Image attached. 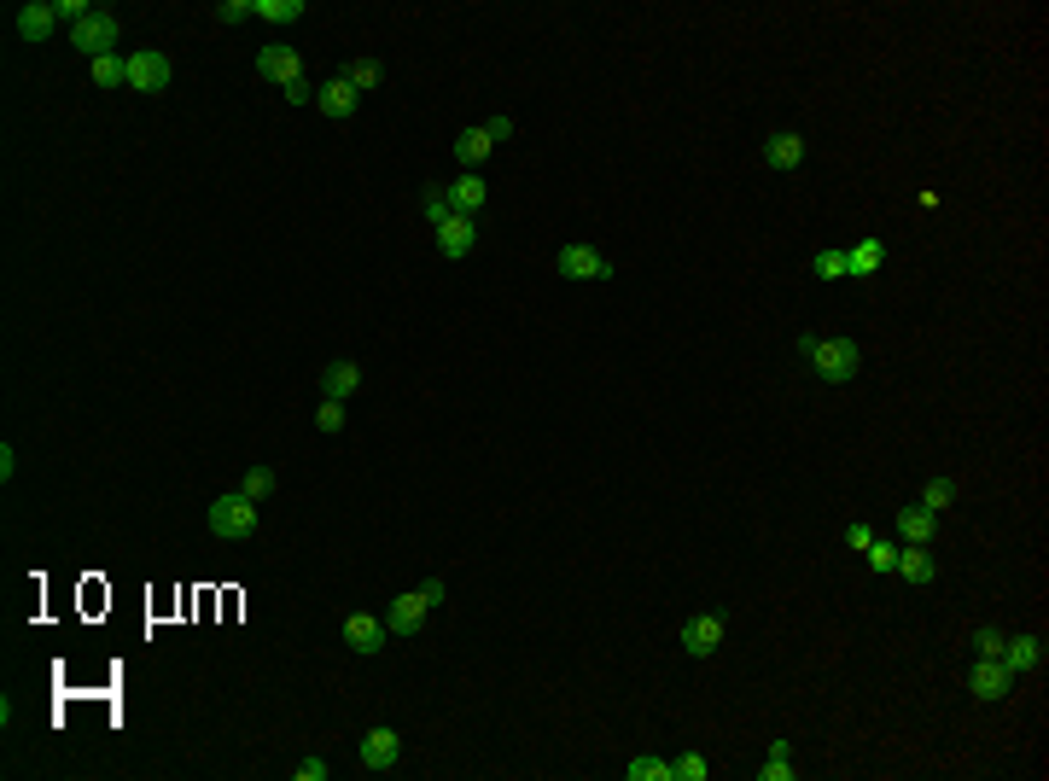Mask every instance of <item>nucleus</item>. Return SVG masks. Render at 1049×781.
<instances>
[{"label": "nucleus", "instance_id": "nucleus-12", "mask_svg": "<svg viewBox=\"0 0 1049 781\" xmlns=\"http://www.w3.org/2000/svg\"><path fill=\"white\" fill-rule=\"evenodd\" d=\"M12 24H18L24 41H47V35L59 30V12H53V0H30V6L12 12Z\"/></svg>", "mask_w": 1049, "mask_h": 781}, {"label": "nucleus", "instance_id": "nucleus-37", "mask_svg": "<svg viewBox=\"0 0 1049 781\" xmlns=\"http://www.w3.org/2000/svg\"><path fill=\"white\" fill-rule=\"evenodd\" d=\"M280 94H286V100H292V105H315V94H321V88H315V82H304V76H298V82H286V88H280Z\"/></svg>", "mask_w": 1049, "mask_h": 781}, {"label": "nucleus", "instance_id": "nucleus-18", "mask_svg": "<svg viewBox=\"0 0 1049 781\" xmlns=\"http://www.w3.org/2000/svg\"><path fill=\"white\" fill-rule=\"evenodd\" d=\"M449 199H455V216H473L490 204V187H484V175H461V181H449Z\"/></svg>", "mask_w": 1049, "mask_h": 781}, {"label": "nucleus", "instance_id": "nucleus-24", "mask_svg": "<svg viewBox=\"0 0 1049 781\" xmlns=\"http://www.w3.org/2000/svg\"><path fill=\"white\" fill-rule=\"evenodd\" d=\"M624 776H630V781H677V764H665V758L642 752V758H630V764H624Z\"/></svg>", "mask_w": 1049, "mask_h": 781}, {"label": "nucleus", "instance_id": "nucleus-19", "mask_svg": "<svg viewBox=\"0 0 1049 781\" xmlns=\"http://www.w3.org/2000/svg\"><path fill=\"white\" fill-rule=\"evenodd\" d=\"M315 105H321V117H333V123H344V117L356 111V88H350L344 76H333V82H321V94H315Z\"/></svg>", "mask_w": 1049, "mask_h": 781}, {"label": "nucleus", "instance_id": "nucleus-1", "mask_svg": "<svg viewBox=\"0 0 1049 781\" xmlns=\"http://www.w3.org/2000/svg\"><path fill=\"white\" fill-rule=\"evenodd\" d=\"M799 362H805L822 385H851L857 368H863V350L851 339H799Z\"/></svg>", "mask_w": 1049, "mask_h": 781}, {"label": "nucleus", "instance_id": "nucleus-31", "mask_svg": "<svg viewBox=\"0 0 1049 781\" xmlns=\"http://www.w3.org/2000/svg\"><path fill=\"white\" fill-rule=\"evenodd\" d=\"M344 82H350L356 94H368V88H379V65H373V59H356V65L344 70Z\"/></svg>", "mask_w": 1049, "mask_h": 781}, {"label": "nucleus", "instance_id": "nucleus-10", "mask_svg": "<svg viewBox=\"0 0 1049 781\" xmlns=\"http://www.w3.org/2000/svg\"><path fill=\"white\" fill-rule=\"evenodd\" d=\"M1009 688H1015V671H1009L1003 659H980V665L968 671V694H974V700H1003Z\"/></svg>", "mask_w": 1049, "mask_h": 781}, {"label": "nucleus", "instance_id": "nucleus-30", "mask_svg": "<svg viewBox=\"0 0 1049 781\" xmlns=\"http://www.w3.org/2000/svg\"><path fill=\"white\" fill-rule=\"evenodd\" d=\"M811 274H816V280H840V274H846V251H816V257H811Z\"/></svg>", "mask_w": 1049, "mask_h": 781}, {"label": "nucleus", "instance_id": "nucleus-39", "mask_svg": "<svg viewBox=\"0 0 1049 781\" xmlns=\"http://www.w3.org/2000/svg\"><path fill=\"white\" fill-rule=\"evenodd\" d=\"M292 776H298V781H327V776H333V764H327V758H304Z\"/></svg>", "mask_w": 1049, "mask_h": 781}, {"label": "nucleus", "instance_id": "nucleus-42", "mask_svg": "<svg viewBox=\"0 0 1049 781\" xmlns=\"http://www.w3.org/2000/svg\"><path fill=\"white\" fill-rule=\"evenodd\" d=\"M12 473H18V455H12V443H0V478L12 484Z\"/></svg>", "mask_w": 1049, "mask_h": 781}, {"label": "nucleus", "instance_id": "nucleus-8", "mask_svg": "<svg viewBox=\"0 0 1049 781\" xmlns=\"http://www.w3.org/2000/svg\"><path fill=\"white\" fill-rule=\"evenodd\" d=\"M129 88H135V94H164V88H170V59L152 53V47H146V53H129Z\"/></svg>", "mask_w": 1049, "mask_h": 781}, {"label": "nucleus", "instance_id": "nucleus-40", "mask_svg": "<svg viewBox=\"0 0 1049 781\" xmlns=\"http://www.w3.org/2000/svg\"><path fill=\"white\" fill-rule=\"evenodd\" d=\"M53 12H59V18H70V30H76V24H82L94 6H88V0H53Z\"/></svg>", "mask_w": 1049, "mask_h": 781}, {"label": "nucleus", "instance_id": "nucleus-38", "mask_svg": "<svg viewBox=\"0 0 1049 781\" xmlns=\"http://www.w3.org/2000/svg\"><path fill=\"white\" fill-rule=\"evenodd\" d=\"M484 135L496 140V146H502V140H513V117H508V111H496V117H484Z\"/></svg>", "mask_w": 1049, "mask_h": 781}, {"label": "nucleus", "instance_id": "nucleus-25", "mask_svg": "<svg viewBox=\"0 0 1049 781\" xmlns=\"http://www.w3.org/2000/svg\"><path fill=\"white\" fill-rule=\"evenodd\" d=\"M950 502H956V478H927V484H921V502H915V508L945 513Z\"/></svg>", "mask_w": 1049, "mask_h": 781}, {"label": "nucleus", "instance_id": "nucleus-21", "mask_svg": "<svg viewBox=\"0 0 1049 781\" xmlns=\"http://www.w3.org/2000/svg\"><path fill=\"white\" fill-rule=\"evenodd\" d=\"M1003 665H1009V671H1038V665H1044V642H1038V636H1009V642H1003Z\"/></svg>", "mask_w": 1049, "mask_h": 781}, {"label": "nucleus", "instance_id": "nucleus-29", "mask_svg": "<svg viewBox=\"0 0 1049 781\" xmlns=\"http://www.w3.org/2000/svg\"><path fill=\"white\" fill-rule=\"evenodd\" d=\"M274 484H280V478H274V467H251V473H245V484H239V490H245V496H251V502H269V496H274Z\"/></svg>", "mask_w": 1049, "mask_h": 781}, {"label": "nucleus", "instance_id": "nucleus-17", "mask_svg": "<svg viewBox=\"0 0 1049 781\" xmlns=\"http://www.w3.org/2000/svg\"><path fill=\"white\" fill-rule=\"evenodd\" d=\"M898 537H904V543H915V548H927L933 537H939V513H927V508H898Z\"/></svg>", "mask_w": 1049, "mask_h": 781}, {"label": "nucleus", "instance_id": "nucleus-13", "mask_svg": "<svg viewBox=\"0 0 1049 781\" xmlns=\"http://www.w3.org/2000/svg\"><path fill=\"white\" fill-rule=\"evenodd\" d=\"M432 234H438V251L455 263V257H467V251L478 245V222H473V216H449V222H443V228H432Z\"/></svg>", "mask_w": 1049, "mask_h": 781}, {"label": "nucleus", "instance_id": "nucleus-2", "mask_svg": "<svg viewBox=\"0 0 1049 781\" xmlns=\"http://www.w3.org/2000/svg\"><path fill=\"white\" fill-rule=\"evenodd\" d=\"M210 531H216L222 543H245V537L257 531V502H251L245 490L216 496V502H210Z\"/></svg>", "mask_w": 1049, "mask_h": 781}, {"label": "nucleus", "instance_id": "nucleus-43", "mask_svg": "<svg viewBox=\"0 0 1049 781\" xmlns=\"http://www.w3.org/2000/svg\"><path fill=\"white\" fill-rule=\"evenodd\" d=\"M420 595H426V601H432V607H443V595H449V589H443L438 578H426V583H420Z\"/></svg>", "mask_w": 1049, "mask_h": 781}, {"label": "nucleus", "instance_id": "nucleus-34", "mask_svg": "<svg viewBox=\"0 0 1049 781\" xmlns=\"http://www.w3.org/2000/svg\"><path fill=\"white\" fill-rule=\"evenodd\" d=\"M706 776H711L706 752H682L677 758V781H706Z\"/></svg>", "mask_w": 1049, "mask_h": 781}, {"label": "nucleus", "instance_id": "nucleus-7", "mask_svg": "<svg viewBox=\"0 0 1049 781\" xmlns=\"http://www.w3.org/2000/svg\"><path fill=\"white\" fill-rule=\"evenodd\" d=\"M356 752H362V770L385 776V770H397V758H403V735H397V729H368Z\"/></svg>", "mask_w": 1049, "mask_h": 781}, {"label": "nucleus", "instance_id": "nucleus-14", "mask_svg": "<svg viewBox=\"0 0 1049 781\" xmlns=\"http://www.w3.org/2000/svg\"><path fill=\"white\" fill-rule=\"evenodd\" d=\"M764 164H770V170H799V164H805V135L776 129V135L764 140Z\"/></svg>", "mask_w": 1049, "mask_h": 781}, {"label": "nucleus", "instance_id": "nucleus-3", "mask_svg": "<svg viewBox=\"0 0 1049 781\" xmlns=\"http://www.w3.org/2000/svg\"><path fill=\"white\" fill-rule=\"evenodd\" d=\"M117 35H123V18H111L105 6H94V12L70 30V47L88 53V59H105V53H117Z\"/></svg>", "mask_w": 1049, "mask_h": 781}, {"label": "nucleus", "instance_id": "nucleus-28", "mask_svg": "<svg viewBox=\"0 0 1049 781\" xmlns=\"http://www.w3.org/2000/svg\"><path fill=\"white\" fill-rule=\"evenodd\" d=\"M420 210H426V222H432V228H443V222L455 216V199H449V187H443V181H432V187H426V204H420Z\"/></svg>", "mask_w": 1049, "mask_h": 781}, {"label": "nucleus", "instance_id": "nucleus-22", "mask_svg": "<svg viewBox=\"0 0 1049 781\" xmlns=\"http://www.w3.org/2000/svg\"><path fill=\"white\" fill-rule=\"evenodd\" d=\"M880 263H886V239H857V245H851L846 251V274H875Z\"/></svg>", "mask_w": 1049, "mask_h": 781}, {"label": "nucleus", "instance_id": "nucleus-33", "mask_svg": "<svg viewBox=\"0 0 1049 781\" xmlns=\"http://www.w3.org/2000/svg\"><path fill=\"white\" fill-rule=\"evenodd\" d=\"M1003 642H1009V636H1003V630H991V624H980V630H974V653H980V659H1003Z\"/></svg>", "mask_w": 1049, "mask_h": 781}, {"label": "nucleus", "instance_id": "nucleus-27", "mask_svg": "<svg viewBox=\"0 0 1049 781\" xmlns=\"http://www.w3.org/2000/svg\"><path fill=\"white\" fill-rule=\"evenodd\" d=\"M304 12H309L304 0H257V18L263 24H298Z\"/></svg>", "mask_w": 1049, "mask_h": 781}, {"label": "nucleus", "instance_id": "nucleus-6", "mask_svg": "<svg viewBox=\"0 0 1049 781\" xmlns=\"http://www.w3.org/2000/svg\"><path fill=\"white\" fill-rule=\"evenodd\" d=\"M426 618H432V601L414 589V595H397V601L385 607V630H391V636H420Z\"/></svg>", "mask_w": 1049, "mask_h": 781}, {"label": "nucleus", "instance_id": "nucleus-11", "mask_svg": "<svg viewBox=\"0 0 1049 781\" xmlns=\"http://www.w3.org/2000/svg\"><path fill=\"white\" fill-rule=\"evenodd\" d=\"M257 76H263V82H274V88H286V82H298V76H304V59H298L292 47H263V53H257Z\"/></svg>", "mask_w": 1049, "mask_h": 781}, {"label": "nucleus", "instance_id": "nucleus-36", "mask_svg": "<svg viewBox=\"0 0 1049 781\" xmlns=\"http://www.w3.org/2000/svg\"><path fill=\"white\" fill-rule=\"evenodd\" d=\"M315 426H321L327 438H333V432H344V403H333V397H327V403H321V414H315Z\"/></svg>", "mask_w": 1049, "mask_h": 781}, {"label": "nucleus", "instance_id": "nucleus-5", "mask_svg": "<svg viewBox=\"0 0 1049 781\" xmlns=\"http://www.w3.org/2000/svg\"><path fill=\"white\" fill-rule=\"evenodd\" d=\"M554 269L566 274V280H612V263L595 251V245H560Z\"/></svg>", "mask_w": 1049, "mask_h": 781}, {"label": "nucleus", "instance_id": "nucleus-23", "mask_svg": "<svg viewBox=\"0 0 1049 781\" xmlns=\"http://www.w3.org/2000/svg\"><path fill=\"white\" fill-rule=\"evenodd\" d=\"M88 76H94V88H129V59H117V53H105V59H94L88 65Z\"/></svg>", "mask_w": 1049, "mask_h": 781}, {"label": "nucleus", "instance_id": "nucleus-16", "mask_svg": "<svg viewBox=\"0 0 1049 781\" xmlns=\"http://www.w3.org/2000/svg\"><path fill=\"white\" fill-rule=\"evenodd\" d=\"M490 152H496V140L484 135V123H478V129H461V135H455V164H461L467 175H478V170H484V158H490Z\"/></svg>", "mask_w": 1049, "mask_h": 781}, {"label": "nucleus", "instance_id": "nucleus-15", "mask_svg": "<svg viewBox=\"0 0 1049 781\" xmlns=\"http://www.w3.org/2000/svg\"><path fill=\"white\" fill-rule=\"evenodd\" d=\"M321 391H327L333 403H344V397H356V391H362V368H356L350 356H339V362H327V368H321Z\"/></svg>", "mask_w": 1049, "mask_h": 781}, {"label": "nucleus", "instance_id": "nucleus-20", "mask_svg": "<svg viewBox=\"0 0 1049 781\" xmlns=\"http://www.w3.org/2000/svg\"><path fill=\"white\" fill-rule=\"evenodd\" d=\"M892 572H898V578L904 583H915V589H921V583H933L939 578V566H933V554H927V548H898V566H892Z\"/></svg>", "mask_w": 1049, "mask_h": 781}, {"label": "nucleus", "instance_id": "nucleus-32", "mask_svg": "<svg viewBox=\"0 0 1049 781\" xmlns=\"http://www.w3.org/2000/svg\"><path fill=\"white\" fill-rule=\"evenodd\" d=\"M863 560H869L875 572H892V566H898V543H886V537H875V543L863 548Z\"/></svg>", "mask_w": 1049, "mask_h": 781}, {"label": "nucleus", "instance_id": "nucleus-9", "mask_svg": "<svg viewBox=\"0 0 1049 781\" xmlns=\"http://www.w3.org/2000/svg\"><path fill=\"white\" fill-rule=\"evenodd\" d=\"M344 647L362 653V659L379 653V647H385V618H379V612H350V618H344Z\"/></svg>", "mask_w": 1049, "mask_h": 781}, {"label": "nucleus", "instance_id": "nucleus-4", "mask_svg": "<svg viewBox=\"0 0 1049 781\" xmlns=\"http://www.w3.org/2000/svg\"><path fill=\"white\" fill-rule=\"evenodd\" d=\"M717 647H723V612H694L682 624V653L688 659H711Z\"/></svg>", "mask_w": 1049, "mask_h": 781}, {"label": "nucleus", "instance_id": "nucleus-26", "mask_svg": "<svg viewBox=\"0 0 1049 781\" xmlns=\"http://www.w3.org/2000/svg\"><path fill=\"white\" fill-rule=\"evenodd\" d=\"M758 776L764 781H793V747H787V741H770V758L758 764Z\"/></svg>", "mask_w": 1049, "mask_h": 781}, {"label": "nucleus", "instance_id": "nucleus-41", "mask_svg": "<svg viewBox=\"0 0 1049 781\" xmlns=\"http://www.w3.org/2000/svg\"><path fill=\"white\" fill-rule=\"evenodd\" d=\"M846 543L857 548V554H863V548L875 543V525H863V519H857V525H851V531H846Z\"/></svg>", "mask_w": 1049, "mask_h": 781}, {"label": "nucleus", "instance_id": "nucleus-35", "mask_svg": "<svg viewBox=\"0 0 1049 781\" xmlns=\"http://www.w3.org/2000/svg\"><path fill=\"white\" fill-rule=\"evenodd\" d=\"M216 18H222V24H245V18H257V0H222Z\"/></svg>", "mask_w": 1049, "mask_h": 781}]
</instances>
